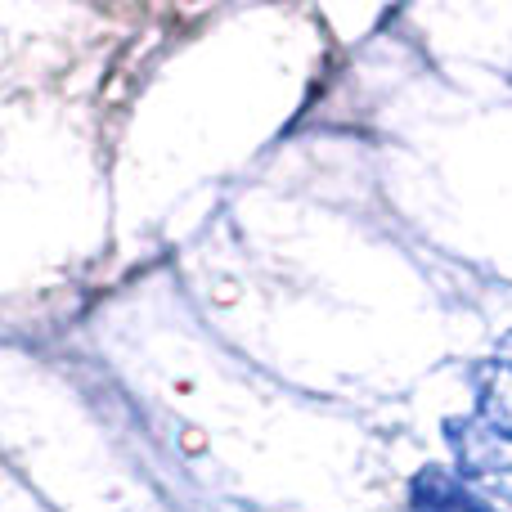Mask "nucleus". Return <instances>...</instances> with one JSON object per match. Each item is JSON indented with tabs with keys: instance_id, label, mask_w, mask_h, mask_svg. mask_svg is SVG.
Wrapping results in <instances>:
<instances>
[{
	"instance_id": "nucleus-1",
	"label": "nucleus",
	"mask_w": 512,
	"mask_h": 512,
	"mask_svg": "<svg viewBox=\"0 0 512 512\" xmlns=\"http://www.w3.org/2000/svg\"><path fill=\"white\" fill-rule=\"evenodd\" d=\"M445 441L454 445V477L481 499H504L512 504V441L495 427H486L477 414L450 418L445 423Z\"/></svg>"
},
{
	"instance_id": "nucleus-2",
	"label": "nucleus",
	"mask_w": 512,
	"mask_h": 512,
	"mask_svg": "<svg viewBox=\"0 0 512 512\" xmlns=\"http://www.w3.org/2000/svg\"><path fill=\"white\" fill-rule=\"evenodd\" d=\"M414 512H495L477 490H468L450 468H423L409 486Z\"/></svg>"
},
{
	"instance_id": "nucleus-3",
	"label": "nucleus",
	"mask_w": 512,
	"mask_h": 512,
	"mask_svg": "<svg viewBox=\"0 0 512 512\" xmlns=\"http://www.w3.org/2000/svg\"><path fill=\"white\" fill-rule=\"evenodd\" d=\"M477 418L512 441V360H490L486 369H481Z\"/></svg>"
}]
</instances>
